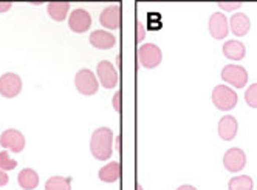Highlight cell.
Segmentation results:
<instances>
[{
	"label": "cell",
	"mask_w": 257,
	"mask_h": 190,
	"mask_svg": "<svg viewBox=\"0 0 257 190\" xmlns=\"http://www.w3.org/2000/svg\"><path fill=\"white\" fill-rule=\"evenodd\" d=\"M113 131L108 127H101L95 130L90 139V150L98 161H107L113 153Z\"/></svg>",
	"instance_id": "1"
},
{
	"label": "cell",
	"mask_w": 257,
	"mask_h": 190,
	"mask_svg": "<svg viewBox=\"0 0 257 190\" xmlns=\"http://www.w3.org/2000/svg\"><path fill=\"white\" fill-rule=\"evenodd\" d=\"M237 93L226 87V85H217L212 90V102L215 105V108L222 110V111H229L237 105Z\"/></svg>",
	"instance_id": "2"
},
{
	"label": "cell",
	"mask_w": 257,
	"mask_h": 190,
	"mask_svg": "<svg viewBox=\"0 0 257 190\" xmlns=\"http://www.w3.org/2000/svg\"><path fill=\"white\" fill-rule=\"evenodd\" d=\"M75 85L81 94H84V96H91V94H95L98 91L99 81L91 70L82 68L75 76Z\"/></svg>",
	"instance_id": "3"
},
{
	"label": "cell",
	"mask_w": 257,
	"mask_h": 190,
	"mask_svg": "<svg viewBox=\"0 0 257 190\" xmlns=\"http://www.w3.org/2000/svg\"><path fill=\"white\" fill-rule=\"evenodd\" d=\"M163 54L155 44H144L138 48V61L144 68H155L161 64Z\"/></svg>",
	"instance_id": "4"
},
{
	"label": "cell",
	"mask_w": 257,
	"mask_h": 190,
	"mask_svg": "<svg viewBox=\"0 0 257 190\" xmlns=\"http://www.w3.org/2000/svg\"><path fill=\"white\" fill-rule=\"evenodd\" d=\"M222 79L235 88H243L248 84V73L240 65L229 64L222 70Z\"/></svg>",
	"instance_id": "5"
},
{
	"label": "cell",
	"mask_w": 257,
	"mask_h": 190,
	"mask_svg": "<svg viewBox=\"0 0 257 190\" xmlns=\"http://www.w3.org/2000/svg\"><path fill=\"white\" fill-rule=\"evenodd\" d=\"M22 91V79L16 73H5L0 76V94L4 98H16Z\"/></svg>",
	"instance_id": "6"
},
{
	"label": "cell",
	"mask_w": 257,
	"mask_h": 190,
	"mask_svg": "<svg viewBox=\"0 0 257 190\" xmlns=\"http://www.w3.org/2000/svg\"><path fill=\"white\" fill-rule=\"evenodd\" d=\"M223 165L228 172H240V170L245 168L246 165V155L242 148L238 147H232L229 148L226 153L223 155Z\"/></svg>",
	"instance_id": "7"
},
{
	"label": "cell",
	"mask_w": 257,
	"mask_h": 190,
	"mask_svg": "<svg viewBox=\"0 0 257 190\" xmlns=\"http://www.w3.org/2000/svg\"><path fill=\"white\" fill-rule=\"evenodd\" d=\"M0 145L4 148L14 151V153H21V151L25 148V138L19 130H5L0 136Z\"/></svg>",
	"instance_id": "8"
},
{
	"label": "cell",
	"mask_w": 257,
	"mask_h": 190,
	"mask_svg": "<svg viewBox=\"0 0 257 190\" xmlns=\"http://www.w3.org/2000/svg\"><path fill=\"white\" fill-rule=\"evenodd\" d=\"M96 74H98V81L102 87L105 88H115L118 84V73L112 62L108 61H101L96 67Z\"/></svg>",
	"instance_id": "9"
},
{
	"label": "cell",
	"mask_w": 257,
	"mask_h": 190,
	"mask_svg": "<svg viewBox=\"0 0 257 190\" xmlns=\"http://www.w3.org/2000/svg\"><path fill=\"white\" fill-rule=\"evenodd\" d=\"M68 27L73 33H78V34L85 33L91 27V16L82 8L71 11L68 17Z\"/></svg>",
	"instance_id": "10"
},
{
	"label": "cell",
	"mask_w": 257,
	"mask_h": 190,
	"mask_svg": "<svg viewBox=\"0 0 257 190\" xmlns=\"http://www.w3.org/2000/svg\"><path fill=\"white\" fill-rule=\"evenodd\" d=\"M229 25H228V19L223 13H214L209 17V33L214 39L222 41L228 36Z\"/></svg>",
	"instance_id": "11"
},
{
	"label": "cell",
	"mask_w": 257,
	"mask_h": 190,
	"mask_svg": "<svg viewBox=\"0 0 257 190\" xmlns=\"http://www.w3.org/2000/svg\"><path fill=\"white\" fill-rule=\"evenodd\" d=\"M99 24L107 30H118L121 27V8L119 5H110L102 10L99 16Z\"/></svg>",
	"instance_id": "12"
},
{
	"label": "cell",
	"mask_w": 257,
	"mask_h": 190,
	"mask_svg": "<svg viewBox=\"0 0 257 190\" xmlns=\"http://www.w3.org/2000/svg\"><path fill=\"white\" fill-rule=\"evenodd\" d=\"M90 44L98 50H110L116 44V39L113 34L104 30H96L90 34Z\"/></svg>",
	"instance_id": "13"
},
{
	"label": "cell",
	"mask_w": 257,
	"mask_h": 190,
	"mask_svg": "<svg viewBox=\"0 0 257 190\" xmlns=\"http://www.w3.org/2000/svg\"><path fill=\"white\" fill-rule=\"evenodd\" d=\"M238 130V124L237 119L231 115H226L220 119L218 122V136L222 138L223 141H232L237 135Z\"/></svg>",
	"instance_id": "14"
},
{
	"label": "cell",
	"mask_w": 257,
	"mask_h": 190,
	"mask_svg": "<svg viewBox=\"0 0 257 190\" xmlns=\"http://www.w3.org/2000/svg\"><path fill=\"white\" fill-rule=\"evenodd\" d=\"M229 28L232 31L234 36L242 37L246 36L249 28H251V21L249 17L243 13H235L231 19H229Z\"/></svg>",
	"instance_id": "15"
},
{
	"label": "cell",
	"mask_w": 257,
	"mask_h": 190,
	"mask_svg": "<svg viewBox=\"0 0 257 190\" xmlns=\"http://www.w3.org/2000/svg\"><path fill=\"white\" fill-rule=\"evenodd\" d=\"M223 54H225V58L231 61H242L246 54V48L238 41H228L223 45Z\"/></svg>",
	"instance_id": "16"
},
{
	"label": "cell",
	"mask_w": 257,
	"mask_h": 190,
	"mask_svg": "<svg viewBox=\"0 0 257 190\" xmlns=\"http://www.w3.org/2000/svg\"><path fill=\"white\" fill-rule=\"evenodd\" d=\"M99 179L102 182H115L121 178V164L113 161V162H108L107 165H104L99 170Z\"/></svg>",
	"instance_id": "17"
},
{
	"label": "cell",
	"mask_w": 257,
	"mask_h": 190,
	"mask_svg": "<svg viewBox=\"0 0 257 190\" xmlns=\"http://www.w3.org/2000/svg\"><path fill=\"white\" fill-rule=\"evenodd\" d=\"M47 10H48V14L53 21L62 22L67 17V13L70 10V4L68 2H50L47 5Z\"/></svg>",
	"instance_id": "18"
},
{
	"label": "cell",
	"mask_w": 257,
	"mask_h": 190,
	"mask_svg": "<svg viewBox=\"0 0 257 190\" xmlns=\"http://www.w3.org/2000/svg\"><path fill=\"white\" fill-rule=\"evenodd\" d=\"M19 184L24 190H33L39 185V176L33 168H24L19 173Z\"/></svg>",
	"instance_id": "19"
},
{
	"label": "cell",
	"mask_w": 257,
	"mask_h": 190,
	"mask_svg": "<svg viewBox=\"0 0 257 190\" xmlns=\"http://www.w3.org/2000/svg\"><path fill=\"white\" fill-rule=\"evenodd\" d=\"M252 187H254V182L248 175L234 176L228 184L229 190H252Z\"/></svg>",
	"instance_id": "20"
},
{
	"label": "cell",
	"mask_w": 257,
	"mask_h": 190,
	"mask_svg": "<svg viewBox=\"0 0 257 190\" xmlns=\"http://www.w3.org/2000/svg\"><path fill=\"white\" fill-rule=\"evenodd\" d=\"M45 190H71V184L68 178L64 176H51L45 182Z\"/></svg>",
	"instance_id": "21"
},
{
	"label": "cell",
	"mask_w": 257,
	"mask_h": 190,
	"mask_svg": "<svg viewBox=\"0 0 257 190\" xmlns=\"http://www.w3.org/2000/svg\"><path fill=\"white\" fill-rule=\"evenodd\" d=\"M17 167V161L11 159L10 155H8V151L4 150V151H0V170H4V172H8V170H13Z\"/></svg>",
	"instance_id": "22"
},
{
	"label": "cell",
	"mask_w": 257,
	"mask_h": 190,
	"mask_svg": "<svg viewBox=\"0 0 257 190\" xmlns=\"http://www.w3.org/2000/svg\"><path fill=\"white\" fill-rule=\"evenodd\" d=\"M245 101L251 108H257V84H252L245 91Z\"/></svg>",
	"instance_id": "23"
},
{
	"label": "cell",
	"mask_w": 257,
	"mask_h": 190,
	"mask_svg": "<svg viewBox=\"0 0 257 190\" xmlns=\"http://www.w3.org/2000/svg\"><path fill=\"white\" fill-rule=\"evenodd\" d=\"M218 7L222 10H226V11H232V10H238L242 8V2H218Z\"/></svg>",
	"instance_id": "24"
},
{
	"label": "cell",
	"mask_w": 257,
	"mask_h": 190,
	"mask_svg": "<svg viewBox=\"0 0 257 190\" xmlns=\"http://www.w3.org/2000/svg\"><path fill=\"white\" fill-rule=\"evenodd\" d=\"M144 37H146V28L144 25L141 24V21L137 22V42L141 44L144 41Z\"/></svg>",
	"instance_id": "25"
},
{
	"label": "cell",
	"mask_w": 257,
	"mask_h": 190,
	"mask_svg": "<svg viewBox=\"0 0 257 190\" xmlns=\"http://www.w3.org/2000/svg\"><path fill=\"white\" fill-rule=\"evenodd\" d=\"M121 96H122L121 90H118V91L113 94V108H115L116 113H121V108H122V105H121Z\"/></svg>",
	"instance_id": "26"
},
{
	"label": "cell",
	"mask_w": 257,
	"mask_h": 190,
	"mask_svg": "<svg viewBox=\"0 0 257 190\" xmlns=\"http://www.w3.org/2000/svg\"><path fill=\"white\" fill-rule=\"evenodd\" d=\"M8 181H10V178H8V175H7V172H4V170H0V187L7 185Z\"/></svg>",
	"instance_id": "27"
},
{
	"label": "cell",
	"mask_w": 257,
	"mask_h": 190,
	"mask_svg": "<svg viewBox=\"0 0 257 190\" xmlns=\"http://www.w3.org/2000/svg\"><path fill=\"white\" fill-rule=\"evenodd\" d=\"M13 7L11 2H0V13H7Z\"/></svg>",
	"instance_id": "28"
},
{
	"label": "cell",
	"mask_w": 257,
	"mask_h": 190,
	"mask_svg": "<svg viewBox=\"0 0 257 190\" xmlns=\"http://www.w3.org/2000/svg\"><path fill=\"white\" fill-rule=\"evenodd\" d=\"M177 190H197L194 185H189V184H185V185H180Z\"/></svg>",
	"instance_id": "29"
},
{
	"label": "cell",
	"mask_w": 257,
	"mask_h": 190,
	"mask_svg": "<svg viewBox=\"0 0 257 190\" xmlns=\"http://www.w3.org/2000/svg\"><path fill=\"white\" fill-rule=\"evenodd\" d=\"M137 190H143V187L140 184H137Z\"/></svg>",
	"instance_id": "30"
}]
</instances>
